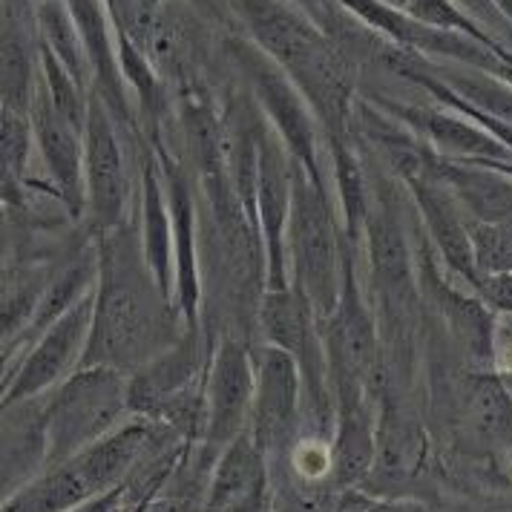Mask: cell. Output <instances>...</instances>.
I'll list each match as a JSON object with an SVG mask.
<instances>
[{
	"mask_svg": "<svg viewBox=\"0 0 512 512\" xmlns=\"http://www.w3.org/2000/svg\"><path fill=\"white\" fill-rule=\"evenodd\" d=\"M98 288L93 291V320L78 369L107 366L130 372L147 366L176 340L170 331V303L153 280L141 242L121 222L95 236Z\"/></svg>",
	"mask_w": 512,
	"mask_h": 512,
	"instance_id": "1",
	"label": "cell"
},
{
	"mask_svg": "<svg viewBox=\"0 0 512 512\" xmlns=\"http://www.w3.org/2000/svg\"><path fill=\"white\" fill-rule=\"evenodd\" d=\"M248 41L265 52L300 90L331 136H349L354 72L349 55L291 0H228Z\"/></svg>",
	"mask_w": 512,
	"mask_h": 512,
	"instance_id": "2",
	"label": "cell"
},
{
	"mask_svg": "<svg viewBox=\"0 0 512 512\" xmlns=\"http://www.w3.org/2000/svg\"><path fill=\"white\" fill-rule=\"evenodd\" d=\"M285 251L294 262V288H300L323 326L340 300L343 245L334 222L326 185H314L300 164L291 159V216Z\"/></svg>",
	"mask_w": 512,
	"mask_h": 512,
	"instance_id": "3",
	"label": "cell"
},
{
	"mask_svg": "<svg viewBox=\"0 0 512 512\" xmlns=\"http://www.w3.org/2000/svg\"><path fill=\"white\" fill-rule=\"evenodd\" d=\"M127 406V383L116 369L90 366L78 369L52 395L44 412V441L49 464H64L116 423Z\"/></svg>",
	"mask_w": 512,
	"mask_h": 512,
	"instance_id": "4",
	"label": "cell"
},
{
	"mask_svg": "<svg viewBox=\"0 0 512 512\" xmlns=\"http://www.w3.org/2000/svg\"><path fill=\"white\" fill-rule=\"evenodd\" d=\"M231 55L236 67L248 78L256 101L265 113V121L282 139L288 156L303 167L305 176L314 185H323V170H320V156H317V118L305 104L300 90L248 38H233Z\"/></svg>",
	"mask_w": 512,
	"mask_h": 512,
	"instance_id": "5",
	"label": "cell"
},
{
	"mask_svg": "<svg viewBox=\"0 0 512 512\" xmlns=\"http://www.w3.org/2000/svg\"><path fill=\"white\" fill-rule=\"evenodd\" d=\"M291 216V156L274 127L256 118V225L265 248V291H285L288 251L285 233Z\"/></svg>",
	"mask_w": 512,
	"mask_h": 512,
	"instance_id": "6",
	"label": "cell"
},
{
	"mask_svg": "<svg viewBox=\"0 0 512 512\" xmlns=\"http://www.w3.org/2000/svg\"><path fill=\"white\" fill-rule=\"evenodd\" d=\"M84 190L93 233L113 231L127 213V170L118 144L116 118L90 90V110L84 124Z\"/></svg>",
	"mask_w": 512,
	"mask_h": 512,
	"instance_id": "7",
	"label": "cell"
},
{
	"mask_svg": "<svg viewBox=\"0 0 512 512\" xmlns=\"http://www.w3.org/2000/svg\"><path fill=\"white\" fill-rule=\"evenodd\" d=\"M259 323L265 328L268 340L277 349L288 351L303 369V380L314 400H323V374H326V354L320 340V323L314 308L308 305L300 288L285 291H265L259 303Z\"/></svg>",
	"mask_w": 512,
	"mask_h": 512,
	"instance_id": "8",
	"label": "cell"
},
{
	"mask_svg": "<svg viewBox=\"0 0 512 512\" xmlns=\"http://www.w3.org/2000/svg\"><path fill=\"white\" fill-rule=\"evenodd\" d=\"M156 159L162 167L164 193H167V208L173 222V288H176V311L182 314L187 328L199 326V262H196V210H193V193L187 185L185 170L179 162L164 153L153 141Z\"/></svg>",
	"mask_w": 512,
	"mask_h": 512,
	"instance_id": "9",
	"label": "cell"
},
{
	"mask_svg": "<svg viewBox=\"0 0 512 512\" xmlns=\"http://www.w3.org/2000/svg\"><path fill=\"white\" fill-rule=\"evenodd\" d=\"M90 320H93V294L84 297L78 305H72L61 320H55L41 334L32 354L24 360V366L15 372V380H12L6 397L0 400V406L6 409L18 400L44 392L70 369L75 357L81 360V351L87 343V334H90Z\"/></svg>",
	"mask_w": 512,
	"mask_h": 512,
	"instance_id": "10",
	"label": "cell"
},
{
	"mask_svg": "<svg viewBox=\"0 0 512 512\" xmlns=\"http://www.w3.org/2000/svg\"><path fill=\"white\" fill-rule=\"evenodd\" d=\"M29 121H32V136L41 147V156L47 162L49 176L58 187L64 205L72 216H81L87 210V190H84V136L70 127L58 110L52 107L41 72H38V87L29 104Z\"/></svg>",
	"mask_w": 512,
	"mask_h": 512,
	"instance_id": "11",
	"label": "cell"
},
{
	"mask_svg": "<svg viewBox=\"0 0 512 512\" xmlns=\"http://www.w3.org/2000/svg\"><path fill=\"white\" fill-rule=\"evenodd\" d=\"M72 21L78 29L84 58L90 64L93 75V93L107 104V110L121 124L133 127V110H130V95L118 64V49L113 44L110 32V12L104 0H67Z\"/></svg>",
	"mask_w": 512,
	"mask_h": 512,
	"instance_id": "12",
	"label": "cell"
},
{
	"mask_svg": "<svg viewBox=\"0 0 512 512\" xmlns=\"http://www.w3.org/2000/svg\"><path fill=\"white\" fill-rule=\"evenodd\" d=\"M380 107L400 121H409L420 136L432 141V147L441 153L446 162H512V153L489 136L484 127L475 121H466L455 113H438V110H418V107H400L389 98H377Z\"/></svg>",
	"mask_w": 512,
	"mask_h": 512,
	"instance_id": "13",
	"label": "cell"
},
{
	"mask_svg": "<svg viewBox=\"0 0 512 512\" xmlns=\"http://www.w3.org/2000/svg\"><path fill=\"white\" fill-rule=\"evenodd\" d=\"M435 159V156H432ZM406 182L412 187L418 208L423 213V222L432 233L438 251L446 259V265L464 277L466 282H478V271H475V254H472V239H469V228L464 225L461 213H458V199L452 196V190L443 185L435 176L432 162L423 173H412L406 176Z\"/></svg>",
	"mask_w": 512,
	"mask_h": 512,
	"instance_id": "14",
	"label": "cell"
},
{
	"mask_svg": "<svg viewBox=\"0 0 512 512\" xmlns=\"http://www.w3.org/2000/svg\"><path fill=\"white\" fill-rule=\"evenodd\" d=\"M202 354V328H187L170 349L141 366L139 374L127 383V406L133 412L153 415L167 397L182 392L187 380L199 372Z\"/></svg>",
	"mask_w": 512,
	"mask_h": 512,
	"instance_id": "15",
	"label": "cell"
},
{
	"mask_svg": "<svg viewBox=\"0 0 512 512\" xmlns=\"http://www.w3.org/2000/svg\"><path fill=\"white\" fill-rule=\"evenodd\" d=\"M432 170L452 190L458 205H464L484 225L512 228V179L475 162L432 159Z\"/></svg>",
	"mask_w": 512,
	"mask_h": 512,
	"instance_id": "16",
	"label": "cell"
},
{
	"mask_svg": "<svg viewBox=\"0 0 512 512\" xmlns=\"http://www.w3.org/2000/svg\"><path fill=\"white\" fill-rule=\"evenodd\" d=\"M162 167L156 159V150L144 153L141 167V248L144 262L153 274L164 297L170 300L173 291V222L164 193Z\"/></svg>",
	"mask_w": 512,
	"mask_h": 512,
	"instance_id": "17",
	"label": "cell"
},
{
	"mask_svg": "<svg viewBox=\"0 0 512 512\" xmlns=\"http://www.w3.org/2000/svg\"><path fill=\"white\" fill-rule=\"evenodd\" d=\"M251 363L248 351L233 337H225L213 357V374H210V415L208 432L213 441L231 438L236 423L242 420L245 403L251 397Z\"/></svg>",
	"mask_w": 512,
	"mask_h": 512,
	"instance_id": "18",
	"label": "cell"
},
{
	"mask_svg": "<svg viewBox=\"0 0 512 512\" xmlns=\"http://www.w3.org/2000/svg\"><path fill=\"white\" fill-rule=\"evenodd\" d=\"M38 87V38L26 24L0 6V104L26 113Z\"/></svg>",
	"mask_w": 512,
	"mask_h": 512,
	"instance_id": "19",
	"label": "cell"
},
{
	"mask_svg": "<svg viewBox=\"0 0 512 512\" xmlns=\"http://www.w3.org/2000/svg\"><path fill=\"white\" fill-rule=\"evenodd\" d=\"M297 363L288 351L268 349L262 360V380H259V406H256V432L259 441H274L294 423L297 406Z\"/></svg>",
	"mask_w": 512,
	"mask_h": 512,
	"instance_id": "20",
	"label": "cell"
},
{
	"mask_svg": "<svg viewBox=\"0 0 512 512\" xmlns=\"http://www.w3.org/2000/svg\"><path fill=\"white\" fill-rule=\"evenodd\" d=\"M93 280H98V251H81L72 259L67 268H61L55 274V280L47 282V288L41 291L38 308L32 314V323L26 337L32 334H44L55 320H61L72 305H78L84 297L93 294Z\"/></svg>",
	"mask_w": 512,
	"mask_h": 512,
	"instance_id": "21",
	"label": "cell"
},
{
	"mask_svg": "<svg viewBox=\"0 0 512 512\" xmlns=\"http://www.w3.org/2000/svg\"><path fill=\"white\" fill-rule=\"evenodd\" d=\"M409 61L420 72H426L435 81H441L443 87L452 90L461 101L472 104L475 110H481V113H487V116L498 118V121H504V124L512 127V87L507 81H501V78L487 75V72L481 70H469V67H464L461 72L441 70V67L423 61L418 55H412V52H409Z\"/></svg>",
	"mask_w": 512,
	"mask_h": 512,
	"instance_id": "22",
	"label": "cell"
},
{
	"mask_svg": "<svg viewBox=\"0 0 512 512\" xmlns=\"http://www.w3.org/2000/svg\"><path fill=\"white\" fill-rule=\"evenodd\" d=\"M35 38L70 70V75L81 87L90 90L93 75H90L87 58H84V47H81L67 0H35Z\"/></svg>",
	"mask_w": 512,
	"mask_h": 512,
	"instance_id": "23",
	"label": "cell"
},
{
	"mask_svg": "<svg viewBox=\"0 0 512 512\" xmlns=\"http://www.w3.org/2000/svg\"><path fill=\"white\" fill-rule=\"evenodd\" d=\"M328 147H331V162H334L337 190H340V202H343V219H346L343 236L357 248L366 233V219H369V196H366L363 167L351 150L349 136H331Z\"/></svg>",
	"mask_w": 512,
	"mask_h": 512,
	"instance_id": "24",
	"label": "cell"
},
{
	"mask_svg": "<svg viewBox=\"0 0 512 512\" xmlns=\"http://www.w3.org/2000/svg\"><path fill=\"white\" fill-rule=\"evenodd\" d=\"M38 72H41L44 90H47L52 107L58 110V116L84 136L87 110H90V90L81 87L70 75V70L41 44H38Z\"/></svg>",
	"mask_w": 512,
	"mask_h": 512,
	"instance_id": "25",
	"label": "cell"
},
{
	"mask_svg": "<svg viewBox=\"0 0 512 512\" xmlns=\"http://www.w3.org/2000/svg\"><path fill=\"white\" fill-rule=\"evenodd\" d=\"M466 409H469V420L478 426V432H484L489 438L507 435L512 429V403L507 400V392L489 380V377H478L472 380L469 392H466Z\"/></svg>",
	"mask_w": 512,
	"mask_h": 512,
	"instance_id": "26",
	"label": "cell"
},
{
	"mask_svg": "<svg viewBox=\"0 0 512 512\" xmlns=\"http://www.w3.org/2000/svg\"><path fill=\"white\" fill-rule=\"evenodd\" d=\"M32 121L26 113H18L0 104V164L26 185V162L32 147Z\"/></svg>",
	"mask_w": 512,
	"mask_h": 512,
	"instance_id": "27",
	"label": "cell"
},
{
	"mask_svg": "<svg viewBox=\"0 0 512 512\" xmlns=\"http://www.w3.org/2000/svg\"><path fill=\"white\" fill-rule=\"evenodd\" d=\"M475 288L481 291V303L512 314V274H484L478 277Z\"/></svg>",
	"mask_w": 512,
	"mask_h": 512,
	"instance_id": "28",
	"label": "cell"
},
{
	"mask_svg": "<svg viewBox=\"0 0 512 512\" xmlns=\"http://www.w3.org/2000/svg\"><path fill=\"white\" fill-rule=\"evenodd\" d=\"M449 3H455L469 21L484 24V29L487 26H492V29H510V24L498 15V9H495L492 0H449Z\"/></svg>",
	"mask_w": 512,
	"mask_h": 512,
	"instance_id": "29",
	"label": "cell"
},
{
	"mask_svg": "<svg viewBox=\"0 0 512 512\" xmlns=\"http://www.w3.org/2000/svg\"><path fill=\"white\" fill-rule=\"evenodd\" d=\"M26 196H24V182L15 179L3 164H0V208L24 210Z\"/></svg>",
	"mask_w": 512,
	"mask_h": 512,
	"instance_id": "30",
	"label": "cell"
},
{
	"mask_svg": "<svg viewBox=\"0 0 512 512\" xmlns=\"http://www.w3.org/2000/svg\"><path fill=\"white\" fill-rule=\"evenodd\" d=\"M492 357H495L498 372L512 374V314L510 328L498 326L492 331Z\"/></svg>",
	"mask_w": 512,
	"mask_h": 512,
	"instance_id": "31",
	"label": "cell"
},
{
	"mask_svg": "<svg viewBox=\"0 0 512 512\" xmlns=\"http://www.w3.org/2000/svg\"><path fill=\"white\" fill-rule=\"evenodd\" d=\"M297 461H300V472L311 475V478L323 475L328 464H331L326 446H320V443H305L303 449H300V455H297Z\"/></svg>",
	"mask_w": 512,
	"mask_h": 512,
	"instance_id": "32",
	"label": "cell"
},
{
	"mask_svg": "<svg viewBox=\"0 0 512 512\" xmlns=\"http://www.w3.org/2000/svg\"><path fill=\"white\" fill-rule=\"evenodd\" d=\"M0 6L26 24H35V0H0Z\"/></svg>",
	"mask_w": 512,
	"mask_h": 512,
	"instance_id": "33",
	"label": "cell"
},
{
	"mask_svg": "<svg viewBox=\"0 0 512 512\" xmlns=\"http://www.w3.org/2000/svg\"><path fill=\"white\" fill-rule=\"evenodd\" d=\"M139 3V18H141V29H144V35H147V29L153 24V18L159 15V9L164 6V0H136ZM144 44V41H141Z\"/></svg>",
	"mask_w": 512,
	"mask_h": 512,
	"instance_id": "34",
	"label": "cell"
},
{
	"mask_svg": "<svg viewBox=\"0 0 512 512\" xmlns=\"http://www.w3.org/2000/svg\"><path fill=\"white\" fill-rule=\"evenodd\" d=\"M492 3H495L498 15H501L507 24H512V0H492Z\"/></svg>",
	"mask_w": 512,
	"mask_h": 512,
	"instance_id": "35",
	"label": "cell"
},
{
	"mask_svg": "<svg viewBox=\"0 0 512 512\" xmlns=\"http://www.w3.org/2000/svg\"><path fill=\"white\" fill-rule=\"evenodd\" d=\"M12 354H15V349H9V351H3V354H0V372L6 369V363H9V357H12Z\"/></svg>",
	"mask_w": 512,
	"mask_h": 512,
	"instance_id": "36",
	"label": "cell"
}]
</instances>
